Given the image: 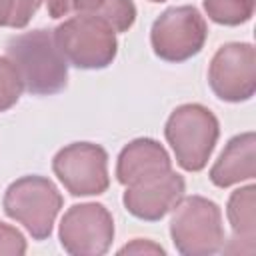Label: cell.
<instances>
[{
	"label": "cell",
	"mask_w": 256,
	"mask_h": 256,
	"mask_svg": "<svg viewBox=\"0 0 256 256\" xmlns=\"http://www.w3.org/2000/svg\"><path fill=\"white\" fill-rule=\"evenodd\" d=\"M150 2H164V0H150Z\"/></svg>",
	"instance_id": "cell-21"
},
{
	"label": "cell",
	"mask_w": 256,
	"mask_h": 256,
	"mask_svg": "<svg viewBox=\"0 0 256 256\" xmlns=\"http://www.w3.org/2000/svg\"><path fill=\"white\" fill-rule=\"evenodd\" d=\"M44 0H0V26L24 28Z\"/></svg>",
	"instance_id": "cell-16"
},
{
	"label": "cell",
	"mask_w": 256,
	"mask_h": 256,
	"mask_svg": "<svg viewBox=\"0 0 256 256\" xmlns=\"http://www.w3.org/2000/svg\"><path fill=\"white\" fill-rule=\"evenodd\" d=\"M46 4L52 18H64L72 14H98L104 0H46Z\"/></svg>",
	"instance_id": "cell-18"
},
{
	"label": "cell",
	"mask_w": 256,
	"mask_h": 256,
	"mask_svg": "<svg viewBox=\"0 0 256 256\" xmlns=\"http://www.w3.org/2000/svg\"><path fill=\"white\" fill-rule=\"evenodd\" d=\"M52 32L62 56L76 68L100 70L110 66L116 58V32L96 14H74Z\"/></svg>",
	"instance_id": "cell-2"
},
{
	"label": "cell",
	"mask_w": 256,
	"mask_h": 256,
	"mask_svg": "<svg viewBox=\"0 0 256 256\" xmlns=\"http://www.w3.org/2000/svg\"><path fill=\"white\" fill-rule=\"evenodd\" d=\"M96 16L104 18L114 32H126L136 20V6L132 0H104Z\"/></svg>",
	"instance_id": "cell-17"
},
{
	"label": "cell",
	"mask_w": 256,
	"mask_h": 256,
	"mask_svg": "<svg viewBox=\"0 0 256 256\" xmlns=\"http://www.w3.org/2000/svg\"><path fill=\"white\" fill-rule=\"evenodd\" d=\"M6 56L12 60L24 90L34 96H50L66 88L68 62L56 46L54 32L38 28L12 36L6 44Z\"/></svg>",
	"instance_id": "cell-1"
},
{
	"label": "cell",
	"mask_w": 256,
	"mask_h": 256,
	"mask_svg": "<svg viewBox=\"0 0 256 256\" xmlns=\"http://www.w3.org/2000/svg\"><path fill=\"white\" fill-rule=\"evenodd\" d=\"M170 236L184 256H210L224 246L222 212L204 196H182L172 208Z\"/></svg>",
	"instance_id": "cell-4"
},
{
	"label": "cell",
	"mask_w": 256,
	"mask_h": 256,
	"mask_svg": "<svg viewBox=\"0 0 256 256\" xmlns=\"http://www.w3.org/2000/svg\"><path fill=\"white\" fill-rule=\"evenodd\" d=\"M208 84L224 102H246L256 92V50L248 42H228L208 66Z\"/></svg>",
	"instance_id": "cell-9"
},
{
	"label": "cell",
	"mask_w": 256,
	"mask_h": 256,
	"mask_svg": "<svg viewBox=\"0 0 256 256\" xmlns=\"http://www.w3.org/2000/svg\"><path fill=\"white\" fill-rule=\"evenodd\" d=\"M172 170L166 148L152 138H136L122 148L116 160V180L122 186L136 184Z\"/></svg>",
	"instance_id": "cell-11"
},
{
	"label": "cell",
	"mask_w": 256,
	"mask_h": 256,
	"mask_svg": "<svg viewBox=\"0 0 256 256\" xmlns=\"http://www.w3.org/2000/svg\"><path fill=\"white\" fill-rule=\"evenodd\" d=\"M24 82L8 56H0V112L10 110L22 96Z\"/></svg>",
	"instance_id": "cell-15"
},
{
	"label": "cell",
	"mask_w": 256,
	"mask_h": 256,
	"mask_svg": "<svg viewBox=\"0 0 256 256\" xmlns=\"http://www.w3.org/2000/svg\"><path fill=\"white\" fill-rule=\"evenodd\" d=\"M256 176V136L244 132L234 136L210 168V180L218 188L252 180Z\"/></svg>",
	"instance_id": "cell-12"
},
{
	"label": "cell",
	"mask_w": 256,
	"mask_h": 256,
	"mask_svg": "<svg viewBox=\"0 0 256 256\" xmlns=\"http://www.w3.org/2000/svg\"><path fill=\"white\" fill-rule=\"evenodd\" d=\"M256 0H204L208 18L216 24L238 26L252 18Z\"/></svg>",
	"instance_id": "cell-14"
},
{
	"label": "cell",
	"mask_w": 256,
	"mask_h": 256,
	"mask_svg": "<svg viewBox=\"0 0 256 256\" xmlns=\"http://www.w3.org/2000/svg\"><path fill=\"white\" fill-rule=\"evenodd\" d=\"M208 36L204 16L194 6H172L152 24L150 44L158 58L166 62H184L196 56Z\"/></svg>",
	"instance_id": "cell-6"
},
{
	"label": "cell",
	"mask_w": 256,
	"mask_h": 256,
	"mask_svg": "<svg viewBox=\"0 0 256 256\" xmlns=\"http://www.w3.org/2000/svg\"><path fill=\"white\" fill-rule=\"evenodd\" d=\"M118 254H164V248L154 244V242H150V240L136 238L134 242H130L124 248H120Z\"/></svg>",
	"instance_id": "cell-20"
},
{
	"label": "cell",
	"mask_w": 256,
	"mask_h": 256,
	"mask_svg": "<svg viewBox=\"0 0 256 256\" xmlns=\"http://www.w3.org/2000/svg\"><path fill=\"white\" fill-rule=\"evenodd\" d=\"M2 204L8 218L20 222L34 240H44L52 234L62 194L50 178L32 174L14 180L4 192Z\"/></svg>",
	"instance_id": "cell-5"
},
{
	"label": "cell",
	"mask_w": 256,
	"mask_h": 256,
	"mask_svg": "<svg viewBox=\"0 0 256 256\" xmlns=\"http://www.w3.org/2000/svg\"><path fill=\"white\" fill-rule=\"evenodd\" d=\"M256 186L248 184L230 194L226 204V216L232 228L228 246H222L228 254H254L256 252Z\"/></svg>",
	"instance_id": "cell-13"
},
{
	"label": "cell",
	"mask_w": 256,
	"mask_h": 256,
	"mask_svg": "<svg viewBox=\"0 0 256 256\" xmlns=\"http://www.w3.org/2000/svg\"><path fill=\"white\" fill-rule=\"evenodd\" d=\"M220 134L218 118L202 104H182L166 120L164 136L186 172L202 170Z\"/></svg>",
	"instance_id": "cell-3"
},
{
	"label": "cell",
	"mask_w": 256,
	"mask_h": 256,
	"mask_svg": "<svg viewBox=\"0 0 256 256\" xmlns=\"http://www.w3.org/2000/svg\"><path fill=\"white\" fill-rule=\"evenodd\" d=\"M26 252V240L20 230L10 224L0 222V254L6 256H20Z\"/></svg>",
	"instance_id": "cell-19"
},
{
	"label": "cell",
	"mask_w": 256,
	"mask_h": 256,
	"mask_svg": "<svg viewBox=\"0 0 256 256\" xmlns=\"http://www.w3.org/2000/svg\"><path fill=\"white\" fill-rule=\"evenodd\" d=\"M52 170L72 196H98L108 190V154L92 142H74L56 152Z\"/></svg>",
	"instance_id": "cell-7"
},
{
	"label": "cell",
	"mask_w": 256,
	"mask_h": 256,
	"mask_svg": "<svg viewBox=\"0 0 256 256\" xmlns=\"http://www.w3.org/2000/svg\"><path fill=\"white\" fill-rule=\"evenodd\" d=\"M184 178L170 170L166 174L126 186L122 202L132 216L146 222H156L178 204V200L184 196Z\"/></svg>",
	"instance_id": "cell-10"
},
{
	"label": "cell",
	"mask_w": 256,
	"mask_h": 256,
	"mask_svg": "<svg viewBox=\"0 0 256 256\" xmlns=\"http://www.w3.org/2000/svg\"><path fill=\"white\" fill-rule=\"evenodd\" d=\"M58 238L72 256H102L114 240L112 214L104 204H74L60 220Z\"/></svg>",
	"instance_id": "cell-8"
}]
</instances>
